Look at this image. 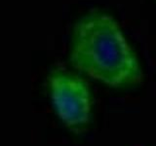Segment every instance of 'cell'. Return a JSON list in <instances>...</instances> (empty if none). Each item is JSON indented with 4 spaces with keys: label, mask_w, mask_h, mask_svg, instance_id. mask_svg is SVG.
<instances>
[{
    "label": "cell",
    "mask_w": 156,
    "mask_h": 146,
    "mask_svg": "<svg viewBox=\"0 0 156 146\" xmlns=\"http://www.w3.org/2000/svg\"><path fill=\"white\" fill-rule=\"evenodd\" d=\"M50 95L60 119L74 134L83 133L90 122L91 92L77 76L55 70L48 77Z\"/></svg>",
    "instance_id": "7a4b0ae2"
},
{
    "label": "cell",
    "mask_w": 156,
    "mask_h": 146,
    "mask_svg": "<svg viewBox=\"0 0 156 146\" xmlns=\"http://www.w3.org/2000/svg\"><path fill=\"white\" fill-rule=\"evenodd\" d=\"M69 61L76 69L110 87L143 80L136 53L118 23L105 13L92 12L75 23Z\"/></svg>",
    "instance_id": "6da1fadb"
}]
</instances>
